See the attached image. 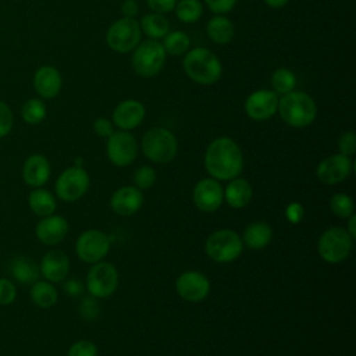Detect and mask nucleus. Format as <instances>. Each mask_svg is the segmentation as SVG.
Segmentation results:
<instances>
[{
	"label": "nucleus",
	"instance_id": "obj_24",
	"mask_svg": "<svg viewBox=\"0 0 356 356\" xmlns=\"http://www.w3.org/2000/svg\"><path fill=\"white\" fill-rule=\"evenodd\" d=\"M241 238L243 245L248 246L249 249L260 250V249H264L271 242L273 229L264 221H254L245 228Z\"/></svg>",
	"mask_w": 356,
	"mask_h": 356
},
{
	"label": "nucleus",
	"instance_id": "obj_14",
	"mask_svg": "<svg viewBox=\"0 0 356 356\" xmlns=\"http://www.w3.org/2000/svg\"><path fill=\"white\" fill-rule=\"evenodd\" d=\"M352 172V159L342 154H331L325 159H323L317 168L316 175L320 182L324 185H337L342 181H345Z\"/></svg>",
	"mask_w": 356,
	"mask_h": 356
},
{
	"label": "nucleus",
	"instance_id": "obj_22",
	"mask_svg": "<svg viewBox=\"0 0 356 356\" xmlns=\"http://www.w3.org/2000/svg\"><path fill=\"white\" fill-rule=\"evenodd\" d=\"M50 177V163L43 154L29 156L22 167V178L32 188L43 186Z\"/></svg>",
	"mask_w": 356,
	"mask_h": 356
},
{
	"label": "nucleus",
	"instance_id": "obj_43",
	"mask_svg": "<svg viewBox=\"0 0 356 356\" xmlns=\"http://www.w3.org/2000/svg\"><path fill=\"white\" fill-rule=\"evenodd\" d=\"M285 214L291 222H299L303 217V207L299 203H291V204H288Z\"/></svg>",
	"mask_w": 356,
	"mask_h": 356
},
{
	"label": "nucleus",
	"instance_id": "obj_17",
	"mask_svg": "<svg viewBox=\"0 0 356 356\" xmlns=\"http://www.w3.org/2000/svg\"><path fill=\"white\" fill-rule=\"evenodd\" d=\"M145 196L140 189L134 185L118 188L110 197V207L111 210L121 216L128 217L135 214L143 204Z\"/></svg>",
	"mask_w": 356,
	"mask_h": 356
},
{
	"label": "nucleus",
	"instance_id": "obj_4",
	"mask_svg": "<svg viewBox=\"0 0 356 356\" xmlns=\"http://www.w3.org/2000/svg\"><path fill=\"white\" fill-rule=\"evenodd\" d=\"M143 154L153 163H170L178 152V140L175 135L163 127H154L145 132L140 140Z\"/></svg>",
	"mask_w": 356,
	"mask_h": 356
},
{
	"label": "nucleus",
	"instance_id": "obj_6",
	"mask_svg": "<svg viewBox=\"0 0 356 356\" xmlns=\"http://www.w3.org/2000/svg\"><path fill=\"white\" fill-rule=\"evenodd\" d=\"M352 246L353 239L343 227H330L320 235L317 252L324 261L338 264L350 254Z\"/></svg>",
	"mask_w": 356,
	"mask_h": 356
},
{
	"label": "nucleus",
	"instance_id": "obj_42",
	"mask_svg": "<svg viewBox=\"0 0 356 356\" xmlns=\"http://www.w3.org/2000/svg\"><path fill=\"white\" fill-rule=\"evenodd\" d=\"M93 129H95L96 135H99L102 138H108L114 132L111 121L108 118H104V117H99V118L95 120Z\"/></svg>",
	"mask_w": 356,
	"mask_h": 356
},
{
	"label": "nucleus",
	"instance_id": "obj_36",
	"mask_svg": "<svg viewBox=\"0 0 356 356\" xmlns=\"http://www.w3.org/2000/svg\"><path fill=\"white\" fill-rule=\"evenodd\" d=\"M67 356H97V346L89 339H81L70 346Z\"/></svg>",
	"mask_w": 356,
	"mask_h": 356
},
{
	"label": "nucleus",
	"instance_id": "obj_9",
	"mask_svg": "<svg viewBox=\"0 0 356 356\" xmlns=\"http://www.w3.org/2000/svg\"><path fill=\"white\" fill-rule=\"evenodd\" d=\"M118 286V271L108 261L92 264L86 275V288L93 298H108Z\"/></svg>",
	"mask_w": 356,
	"mask_h": 356
},
{
	"label": "nucleus",
	"instance_id": "obj_26",
	"mask_svg": "<svg viewBox=\"0 0 356 356\" xmlns=\"http://www.w3.org/2000/svg\"><path fill=\"white\" fill-rule=\"evenodd\" d=\"M207 36L216 44H228L234 38V25L225 15L216 14L207 21L206 25Z\"/></svg>",
	"mask_w": 356,
	"mask_h": 356
},
{
	"label": "nucleus",
	"instance_id": "obj_46",
	"mask_svg": "<svg viewBox=\"0 0 356 356\" xmlns=\"http://www.w3.org/2000/svg\"><path fill=\"white\" fill-rule=\"evenodd\" d=\"M289 0H264V3L271 8H281L284 7Z\"/></svg>",
	"mask_w": 356,
	"mask_h": 356
},
{
	"label": "nucleus",
	"instance_id": "obj_8",
	"mask_svg": "<svg viewBox=\"0 0 356 356\" xmlns=\"http://www.w3.org/2000/svg\"><path fill=\"white\" fill-rule=\"evenodd\" d=\"M140 35L139 22L135 18L122 17L108 26L106 43L117 53H128L140 43Z\"/></svg>",
	"mask_w": 356,
	"mask_h": 356
},
{
	"label": "nucleus",
	"instance_id": "obj_32",
	"mask_svg": "<svg viewBox=\"0 0 356 356\" xmlns=\"http://www.w3.org/2000/svg\"><path fill=\"white\" fill-rule=\"evenodd\" d=\"M271 86L277 95L289 93L296 86V75L288 68H277L271 75Z\"/></svg>",
	"mask_w": 356,
	"mask_h": 356
},
{
	"label": "nucleus",
	"instance_id": "obj_5",
	"mask_svg": "<svg viewBox=\"0 0 356 356\" xmlns=\"http://www.w3.org/2000/svg\"><path fill=\"white\" fill-rule=\"evenodd\" d=\"M204 250L206 254L216 263H231L242 254L243 242L235 231L221 228L207 236Z\"/></svg>",
	"mask_w": 356,
	"mask_h": 356
},
{
	"label": "nucleus",
	"instance_id": "obj_25",
	"mask_svg": "<svg viewBox=\"0 0 356 356\" xmlns=\"http://www.w3.org/2000/svg\"><path fill=\"white\" fill-rule=\"evenodd\" d=\"M11 275L25 285H32L38 281L40 275L39 266L36 261L28 256H17L10 263Z\"/></svg>",
	"mask_w": 356,
	"mask_h": 356
},
{
	"label": "nucleus",
	"instance_id": "obj_3",
	"mask_svg": "<svg viewBox=\"0 0 356 356\" xmlns=\"http://www.w3.org/2000/svg\"><path fill=\"white\" fill-rule=\"evenodd\" d=\"M277 111L282 121L293 128L310 125L317 115V106L313 97L300 90H292L278 99Z\"/></svg>",
	"mask_w": 356,
	"mask_h": 356
},
{
	"label": "nucleus",
	"instance_id": "obj_41",
	"mask_svg": "<svg viewBox=\"0 0 356 356\" xmlns=\"http://www.w3.org/2000/svg\"><path fill=\"white\" fill-rule=\"evenodd\" d=\"M149 8L153 13H159V14H165L170 13L175 8V4L178 0H146Z\"/></svg>",
	"mask_w": 356,
	"mask_h": 356
},
{
	"label": "nucleus",
	"instance_id": "obj_21",
	"mask_svg": "<svg viewBox=\"0 0 356 356\" xmlns=\"http://www.w3.org/2000/svg\"><path fill=\"white\" fill-rule=\"evenodd\" d=\"M63 79L60 71L53 65H42L33 75V88L43 99H53L61 90Z\"/></svg>",
	"mask_w": 356,
	"mask_h": 356
},
{
	"label": "nucleus",
	"instance_id": "obj_30",
	"mask_svg": "<svg viewBox=\"0 0 356 356\" xmlns=\"http://www.w3.org/2000/svg\"><path fill=\"white\" fill-rule=\"evenodd\" d=\"M163 47L170 56H182L189 50L191 39L184 31H172L168 32L163 38Z\"/></svg>",
	"mask_w": 356,
	"mask_h": 356
},
{
	"label": "nucleus",
	"instance_id": "obj_16",
	"mask_svg": "<svg viewBox=\"0 0 356 356\" xmlns=\"http://www.w3.org/2000/svg\"><path fill=\"white\" fill-rule=\"evenodd\" d=\"M278 95L274 90L260 89L250 93L243 104L245 113L250 120L266 121L277 113Z\"/></svg>",
	"mask_w": 356,
	"mask_h": 356
},
{
	"label": "nucleus",
	"instance_id": "obj_34",
	"mask_svg": "<svg viewBox=\"0 0 356 356\" xmlns=\"http://www.w3.org/2000/svg\"><path fill=\"white\" fill-rule=\"evenodd\" d=\"M331 211L339 218H348L355 211V204L350 196L345 193H335L330 199Z\"/></svg>",
	"mask_w": 356,
	"mask_h": 356
},
{
	"label": "nucleus",
	"instance_id": "obj_12",
	"mask_svg": "<svg viewBox=\"0 0 356 356\" xmlns=\"http://www.w3.org/2000/svg\"><path fill=\"white\" fill-rule=\"evenodd\" d=\"M106 153L108 160L117 167L129 165L138 154V143L129 131H115L107 138Z\"/></svg>",
	"mask_w": 356,
	"mask_h": 356
},
{
	"label": "nucleus",
	"instance_id": "obj_28",
	"mask_svg": "<svg viewBox=\"0 0 356 356\" xmlns=\"http://www.w3.org/2000/svg\"><path fill=\"white\" fill-rule=\"evenodd\" d=\"M28 203L31 210L39 217H46L53 214L57 207L54 196L49 191L42 188H36L29 193Z\"/></svg>",
	"mask_w": 356,
	"mask_h": 356
},
{
	"label": "nucleus",
	"instance_id": "obj_40",
	"mask_svg": "<svg viewBox=\"0 0 356 356\" xmlns=\"http://www.w3.org/2000/svg\"><path fill=\"white\" fill-rule=\"evenodd\" d=\"M207 7L214 13V14H218V15H224L227 13H229L238 0H204Z\"/></svg>",
	"mask_w": 356,
	"mask_h": 356
},
{
	"label": "nucleus",
	"instance_id": "obj_35",
	"mask_svg": "<svg viewBox=\"0 0 356 356\" xmlns=\"http://www.w3.org/2000/svg\"><path fill=\"white\" fill-rule=\"evenodd\" d=\"M156 171L153 167L150 165H140L139 168L135 170L134 172V186H136L138 189L143 191V189H149L154 185L156 182Z\"/></svg>",
	"mask_w": 356,
	"mask_h": 356
},
{
	"label": "nucleus",
	"instance_id": "obj_2",
	"mask_svg": "<svg viewBox=\"0 0 356 356\" xmlns=\"http://www.w3.org/2000/svg\"><path fill=\"white\" fill-rule=\"evenodd\" d=\"M182 67L188 78L199 85H213L222 74L220 58L206 47H195L186 51Z\"/></svg>",
	"mask_w": 356,
	"mask_h": 356
},
{
	"label": "nucleus",
	"instance_id": "obj_13",
	"mask_svg": "<svg viewBox=\"0 0 356 356\" xmlns=\"http://www.w3.org/2000/svg\"><path fill=\"white\" fill-rule=\"evenodd\" d=\"M175 291L181 299L196 303L207 298L210 292V281L200 271H184L175 281Z\"/></svg>",
	"mask_w": 356,
	"mask_h": 356
},
{
	"label": "nucleus",
	"instance_id": "obj_1",
	"mask_svg": "<svg viewBox=\"0 0 356 356\" xmlns=\"http://www.w3.org/2000/svg\"><path fill=\"white\" fill-rule=\"evenodd\" d=\"M204 168L217 181H229L239 177L243 170L241 147L228 136L216 138L204 152Z\"/></svg>",
	"mask_w": 356,
	"mask_h": 356
},
{
	"label": "nucleus",
	"instance_id": "obj_23",
	"mask_svg": "<svg viewBox=\"0 0 356 356\" xmlns=\"http://www.w3.org/2000/svg\"><path fill=\"white\" fill-rule=\"evenodd\" d=\"M253 196V188L245 178H234L229 179L227 186L224 188V200L232 209H243L246 207Z\"/></svg>",
	"mask_w": 356,
	"mask_h": 356
},
{
	"label": "nucleus",
	"instance_id": "obj_20",
	"mask_svg": "<svg viewBox=\"0 0 356 356\" xmlns=\"http://www.w3.org/2000/svg\"><path fill=\"white\" fill-rule=\"evenodd\" d=\"M40 274L49 282H61L67 278L70 273V259L68 256L58 249L49 250L39 264Z\"/></svg>",
	"mask_w": 356,
	"mask_h": 356
},
{
	"label": "nucleus",
	"instance_id": "obj_10",
	"mask_svg": "<svg viewBox=\"0 0 356 356\" xmlns=\"http://www.w3.org/2000/svg\"><path fill=\"white\" fill-rule=\"evenodd\" d=\"M111 246L110 236L100 229H88L82 232L75 242L76 256L88 264L102 261Z\"/></svg>",
	"mask_w": 356,
	"mask_h": 356
},
{
	"label": "nucleus",
	"instance_id": "obj_44",
	"mask_svg": "<svg viewBox=\"0 0 356 356\" xmlns=\"http://www.w3.org/2000/svg\"><path fill=\"white\" fill-rule=\"evenodd\" d=\"M121 13L124 17L128 18H135V15L139 13V4L136 0H124L121 4Z\"/></svg>",
	"mask_w": 356,
	"mask_h": 356
},
{
	"label": "nucleus",
	"instance_id": "obj_18",
	"mask_svg": "<svg viewBox=\"0 0 356 356\" xmlns=\"http://www.w3.org/2000/svg\"><path fill=\"white\" fill-rule=\"evenodd\" d=\"M146 115L145 106L135 99H127L118 103L113 111L111 120L122 131H131L140 125Z\"/></svg>",
	"mask_w": 356,
	"mask_h": 356
},
{
	"label": "nucleus",
	"instance_id": "obj_33",
	"mask_svg": "<svg viewBox=\"0 0 356 356\" xmlns=\"http://www.w3.org/2000/svg\"><path fill=\"white\" fill-rule=\"evenodd\" d=\"M21 115L26 124L36 125L44 120L46 106L40 99H36V97L29 99L24 103V106L21 108Z\"/></svg>",
	"mask_w": 356,
	"mask_h": 356
},
{
	"label": "nucleus",
	"instance_id": "obj_19",
	"mask_svg": "<svg viewBox=\"0 0 356 356\" xmlns=\"http://www.w3.org/2000/svg\"><path fill=\"white\" fill-rule=\"evenodd\" d=\"M68 232V221L63 216L50 214L42 217L36 224L35 234L36 238L44 245H57L60 243Z\"/></svg>",
	"mask_w": 356,
	"mask_h": 356
},
{
	"label": "nucleus",
	"instance_id": "obj_37",
	"mask_svg": "<svg viewBox=\"0 0 356 356\" xmlns=\"http://www.w3.org/2000/svg\"><path fill=\"white\" fill-rule=\"evenodd\" d=\"M338 149L339 153L352 157L356 152V135L352 131L343 132L338 139Z\"/></svg>",
	"mask_w": 356,
	"mask_h": 356
},
{
	"label": "nucleus",
	"instance_id": "obj_15",
	"mask_svg": "<svg viewBox=\"0 0 356 356\" xmlns=\"http://www.w3.org/2000/svg\"><path fill=\"white\" fill-rule=\"evenodd\" d=\"M224 202V188L220 181L214 178H203L196 182L193 188V203L204 211L213 213L221 207Z\"/></svg>",
	"mask_w": 356,
	"mask_h": 356
},
{
	"label": "nucleus",
	"instance_id": "obj_38",
	"mask_svg": "<svg viewBox=\"0 0 356 356\" xmlns=\"http://www.w3.org/2000/svg\"><path fill=\"white\" fill-rule=\"evenodd\" d=\"M17 298V288L15 285L7 280V278H0V305L7 306L11 305Z\"/></svg>",
	"mask_w": 356,
	"mask_h": 356
},
{
	"label": "nucleus",
	"instance_id": "obj_27",
	"mask_svg": "<svg viewBox=\"0 0 356 356\" xmlns=\"http://www.w3.org/2000/svg\"><path fill=\"white\" fill-rule=\"evenodd\" d=\"M140 31L145 32L150 39L157 40L163 39L170 32V24L163 14L159 13H149L143 15L139 21Z\"/></svg>",
	"mask_w": 356,
	"mask_h": 356
},
{
	"label": "nucleus",
	"instance_id": "obj_39",
	"mask_svg": "<svg viewBox=\"0 0 356 356\" xmlns=\"http://www.w3.org/2000/svg\"><path fill=\"white\" fill-rule=\"evenodd\" d=\"M13 111L4 102L0 100V138H4L10 134L13 128Z\"/></svg>",
	"mask_w": 356,
	"mask_h": 356
},
{
	"label": "nucleus",
	"instance_id": "obj_45",
	"mask_svg": "<svg viewBox=\"0 0 356 356\" xmlns=\"http://www.w3.org/2000/svg\"><path fill=\"white\" fill-rule=\"evenodd\" d=\"M345 229L352 236V239L356 238V216L355 214L348 217V225H346Z\"/></svg>",
	"mask_w": 356,
	"mask_h": 356
},
{
	"label": "nucleus",
	"instance_id": "obj_31",
	"mask_svg": "<svg viewBox=\"0 0 356 356\" xmlns=\"http://www.w3.org/2000/svg\"><path fill=\"white\" fill-rule=\"evenodd\" d=\"M174 10L177 18L185 24L196 22L203 14V6L200 0H178Z\"/></svg>",
	"mask_w": 356,
	"mask_h": 356
},
{
	"label": "nucleus",
	"instance_id": "obj_7",
	"mask_svg": "<svg viewBox=\"0 0 356 356\" xmlns=\"http://www.w3.org/2000/svg\"><path fill=\"white\" fill-rule=\"evenodd\" d=\"M165 50L161 43L147 39L134 49L132 68L142 78H152L157 75L165 63Z\"/></svg>",
	"mask_w": 356,
	"mask_h": 356
},
{
	"label": "nucleus",
	"instance_id": "obj_29",
	"mask_svg": "<svg viewBox=\"0 0 356 356\" xmlns=\"http://www.w3.org/2000/svg\"><path fill=\"white\" fill-rule=\"evenodd\" d=\"M29 293H31L32 302L42 309H49V307L54 306L57 302V298H58L57 289L49 281L33 282Z\"/></svg>",
	"mask_w": 356,
	"mask_h": 356
},
{
	"label": "nucleus",
	"instance_id": "obj_11",
	"mask_svg": "<svg viewBox=\"0 0 356 356\" xmlns=\"http://www.w3.org/2000/svg\"><path fill=\"white\" fill-rule=\"evenodd\" d=\"M90 178L85 168L72 165L65 168L56 181V195L64 202H75L81 199L89 189Z\"/></svg>",
	"mask_w": 356,
	"mask_h": 356
}]
</instances>
